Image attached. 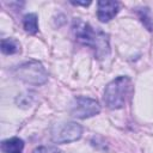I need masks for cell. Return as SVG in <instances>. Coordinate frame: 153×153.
Returning <instances> with one entry per match:
<instances>
[{
  "mask_svg": "<svg viewBox=\"0 0 153 153\" xmlns=\"http://www.w3.org/2000/svg\"><path fill=\"white\" fill-rule=\"evenodd\" d=\"M100 111V105L97 100L79 96L74 98L69 105V114L76 118H88Z\"/></svg>",
  "mask_w": 153,
  "mask_h": 153,
  "instance_id": "obj_5",
  "label": "cell"
},
{
  "mask_svg": "<svg viewBox=\"0 0 153 153\" xmlns=\"http://www.w3.org/2000/svg\"><path fill=\"white\" fill-rule=\"evenodd\" d=\"M23 25L26 32L29 33H36L38 31V19L37 16L35 13H29L26 16H24L23 19Z\"/></svg>",
  "mask_w": 153,
  "mask_h": 153,
  "instance_id": "obj_9",
  "label": "cell"
},
{
  "mask_svg": "<svg viewBox=\"0 0 153 153\" xmlns=\"http://www.w3.org/2000/svg\"><path fill=\"white\" fill-rule=\"evenodd\" d=\"M73 5H81V6H88L91 4V1H71Z\"/></svg>",
  "mask_w": 153,
  "mask_h": 153,
  "instance_id": "obj_11",
  "label": "cell"
},
{
  "mask_svg": "<svg viewBox=\"0 0 153 153\" xmlns=\"http://www.w3.org/2000/svg\"><path fill=\"white\" fill-rule=\"evenodd\" d=\"M147 8H142L140 12H139V16H140V19L141 22L145 24V26L148 29V30H153V22L151 20V17L148 16V12L146 11Z\"/></svg>",
  "mask_w": 153,
  "mask_h": 153,
  "instance_id": "obj_10",
  "label": "cell"
},
{
  "mask_svg": "<svg viewBox=\"0 0 153 153\" xmlns=\"http://www.w3.org/2000/svg\"><path fill=\"white\" fill-rule=\"evenodd\" d=\"M14 74L20 80L32 85L44 84L48 79V74L44 67L38 61H29L19 65L14 69Z\"/></svg>",
  "mask_w": 153,
  "mask_h": 153,
  "instance_id": "obj_3",
  "label": "cell"
},
{
  "mask_svg": "<svg viewBox=\"0 0 153 153\" xmlns=\"http://www.w3.org/2000/svg\"><path fill=\"white\" fill-rule=\"evenodd\" d=\"M24 141L19 137L6 139L1 142L2 153H23Z\"/></svg>",
  "mask_w": 153,
  "mask_h": 153,
  "instance_id": "obj_7",
  "label": "cell"
},
{
  "mask_svg": "<svg viewBox=\"0 0 153 153\" xmlns=\"http://www.w3.org/2000/svg\"><path fill=\"white\" fill-rule=\"evenodd\" d=\"M82 127L75 122H65L55 124L51 130V139L56 143H68L81 137Z\"/></svg>",
  "mask_w": 153,
  "mask_h": 153,
  "instance_id": "obj_4",
  "label": "cell"
},
{
  "mask_svg": "<svg viewBox=\"0 0 153 153\" xmlns=\"http://www.w3.org/2000/svg\"><path fill=\"white\" fill-rule=\"evenodd\" d=\"M130 91V79L128 76H117L110 81L104 91V103L109 109H121L126 104Z\"/></svg>",
  "mask_w": 153,
  "mask_h": 153,
  "instance_id": "obj_2",
  "label": "cell"
},
{
  "mask_svg": "<svg viewBox=\"0 0 153 153\" xmlns=\"http://www.w3.org/2000/svg\"><path fill=\"white\" fill-rule=\"evenodd\" d=\"M73 31L76 41L93 48L99 59L109 55V38L108 35L102 31H94V29L81 20H75L73 25Z\"/></svg>",
  "mask_w": 153,
  "mask_h": 153,
  "instance_id": "obj_1",
  "label": "cell"
},
{
  "mask_svg": "<svg viewBox=\"0 0 153 153\" xmlns=\"http://www.w3.org/2000/svg\"><path fill=\"white\" fill-rule=\"evenodd\" d=\"M97 5V17L102 23H108L109 20H111L117 14L120 8L118 2L111 0H100Z\"/></svg>",
  "mask_w": 153,
  "mask_h": 153,
  "instance_id": "obj_6",
  "label": "cell"
},
{
  "mask_svg": "<svg viewBox=\"0 0 153 153\" xmlns=\"http://www.w3.org/2000/svg\"><path fill=\"white\" fill-rule=\"evenodd\" d=\"M1 51L6 55L17 54L20 51V44L13 38H6L1 41Z\"/></svg>",
  "mask_w": 153,
  "mask_h": 153,
  "instance_id": "obj_8",
  "label": "cell"
}]
</instances>
